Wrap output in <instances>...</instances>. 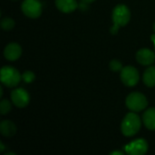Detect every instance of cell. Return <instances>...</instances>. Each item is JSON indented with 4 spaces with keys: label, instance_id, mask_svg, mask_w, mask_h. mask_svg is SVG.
I'll list each match as a JSON object with an SVG mask.
<instances>
[{
    "label": "cell",
    "instance_id": "6da1fadb",
    "mask_svg": "<svg viewBox=\"0 0 155 155\" xmlns=\"http://www.w3.org/2000/svg\"><path fill=\"white\" fill-rule=\"evenodd\" d=\"M113 26L110 31L113 35H116L119 28L125 26L131 20V11L125 5H117L112 13Z\"/></svg>",
    "mask_w": 155,
    "mask_h": 155
},
{
    "label": "cell",
    "instance_id": "7a4b0ae2",
    "mask_svg": "<svg viewBox=\"0 0 155 155\" xmlns=\"http://www.w3.org/2000/svg\"><path fill=\"white\" fill-rule=\"evenodd\" d=\"M142 127V121L139 115L131 112L128 113L122 121L121 124V132L125 137L134 136Z\"/></svg>",
    "mask_w": 155,
    "mask_h": 155
},
{
    "label": "cell",
    "instance_id": "3957f363",
    "mask_svg": "<svg viewBox=\"0 0 155 155\" xmlns=\"http://www.w3.org/2000/svg\"><path fill=\"white\" fill-rule=\"evenodd\" d=\"M0 80L3 85L8 88H13L19 84L22 80V75L15 67L5 65L1 68Z\"/></svg>",
    "mask_w": 155,
    "mask_h": 155
},
{
    "label": "cell",
    "instance_id": "277c9868",
    "mask_svg": "<svg viewBox=\"0 0 155 155\" xmlns=\"http://www.w3.org/2000/svg\"><path fill=\"white\" fill-rule=\"evenodd\" d=\"M125 104L131 112L139 113L143 111L148 106V100L143 94L133 92L126 97Z\"/></svg>",
    "mask_w": 155,
    "mask_h": 155
},
{
    "label": "cell",
    "instance_id": "5b68a950",
    "mask_svg": "<svg viewBox=\"0 0 155 155\" xmlns=\"http://www.w3.org/2000/svg\"><path fill=\"white\" fill-rule=\"evenodd\" d=\"M21 9L25 16L35 19L42 15L43 5L39 0H24L21 5Z\"/></svg>",
    "mask_w": 155,
    "mask_h": 155
},
{
    "label": "cell",
    "instance_id": "8992f818",
    "mask_svg": "<svg viewBox=\"0 0 155 155\" xmlns=\"http://www.w3.org/2000/svg\"><path fill=\"white\" fill-rule=\"evenodd\" d=\"M120 77L122 83L127 87L135 86L140 79L138 70L134 66H131V65L123 67V69L121 70Z\"/></svg>",
    "mask_w": 155,
    "mask_h": 155
},
{
    "label": "cell",
    "instance_id": "52a82bcc",
    "mask_svg": "<svg viewBox=\"0 0 155 155\" xmlns=\"http://www.w3.org/2000/svg\"><path fill=\"white\" fill-rule=\"evenodd\" d=\"M11 101L18 108H25L29 104L30 95L24 88H16L11 92Z\"/></svg>",
    "mask_w": 155,
    "mask_h": 155
},
{
    "label": "cell",
    "instance_id": "ba28073f",
    "mask_svg": "<svg viewBox=\"0 0 155 155\" xmlns=\"http://www.w3.org/2000/svg\"><path fill=\"white\" fill-rule=\"evenodd\" d=\"M148 143L144 139H137L124 146V151L130 155H143L148 152Z\"/></svg>",
    "mask_w": 155,
    "mask_h": 155
},
{
    "label": "cell",
    "instance_id": "9c48e42d",
    "mask_svg": "<svg viewBox=\"0 0 155 155\" xmlns=\"http://www.w3.org/2000/svg\"><path fill=\"white\" fill-rule=\"evenodd\" d=\"M22 47L17 43H10L5 45L4 49V56L7 61L14 62L22 55Z\"/></svg>",
    "mask_w": 155,
    "mask_h": 155
},
{
    "label": "cell",
    "instance_id": "30bf717a",
    "mask_svg": "<svg viewBox=\"0 0 155 155\" xmlns=\"http://www.w3.org/2000/svg\"><path fill=\"white\" fill-rule=\"evenodd\" d=\"M136 61L142 65H151L155 62V52L149 48H142L136 53Z\"/></svg>",
    "mask_w": 155,
    "mask_h": 155
},
{
    "label": "cell",
    "instance_id": "8fae6325",
    "mask_svg": "<svg viewBox=\"0 0 155 155\" xmlns=\"http://www.w3.org/2000/svg\"><path fill=\"white\" fill-rule=\"evenodd\" d=\"M56 8L64 14L74 12L78 8V3L76 0H55Z\"/></svg>",
    "mask_w": 155,
    "mask_h": 155
},
{
    "label": "cell",
    "instance_id": "7c38bea8",
    "mask_svg": "<svg viewBox=\"0 0 155 155\" xmlns=\"http://www.w3.org/2000/svg\"><path fill=\"white\" fill-rule=\"evenodd\" d=\"M0 133L5 137H12L16 134V126L11 121H2L0 124Z\"/></svg>",
    "mask_w": 155,
    "mask_h": 155
},
{
    "label": "cell",
    "instance_id": "4fadbf2b",
    "mask_svg": "<svg viewBox=\"0 0 155 155\" xmlns=\"http://www.w3.org/2000/svg\"><path fill=\"white\" fill-rule=\"evenodd\" d=\"M143 122L150 131H155V108H150L143 113Z\"/></svg>",
    "mask_w": 155,
    "mask_h": 155
},
{
    "label": "cell",
    "instance_id": "5bb4252c",
    "mask_svg": "<svg viewBox=\"0 0 155 155\" xmlns=\"http://www.w3.org/2000/svg\"><path fill=\"white\" fill-rule=\"evenodd\" d=\"M143 83L148 87H154L155 86V66H150L147 68L143 76Z\"/></svg>",
    "mask_w": 155,
    "mask_h": 155
},
{
    "label": "cell",
    "instance_id": "9a60e30c",
    "mask_svg": "<svg viewBox=\"0 0 155 155\" xmlns=\"http://www.w3.org/2000/svg\"><path fill=\"white\" fill-rule=\"evenodd\" d=\"M0 25H1V28L3 30H5V31H10V30H12L15 27V22L11 17H4L1 20Z\"/></svg>",
    "mask_w": 155,
    "mask_h": 155
},
{
    "label": "cell",
    "instance_id": "2e32d148",
    "mask_svg": "<svg viewBox=\"0 0 155 155\" xmlns=\"http://www.w3.org/2000/svg\"><path fill=\"white\" fill-rule=\"evenodd\" d=\"M12 109V104L7 99H3L0 102V113L2 115H5L10 113Z\"/></svg>",
    "mask_w": 155,
    "mask_h": 155
},
{
    "label": "cell",
    "instance_id": "e0dca14e",
    "mask_svg": "<svg viewBox=\"0 0 155 155\" xmlns=\"http://www.w3.org/2000/svg\"><path fill=\"white\" fill-rule=\"evenodd\" d=\"M109 68L113 72H119L123 69V64L121 61L117 59H114L109 64Z\"/></svg>",
    "mask_w": 155,
    "mask_h": 155
},
{
    "label": "cell",
    "instance_id": "ac0fdd59",
    "mask_svg": "<svg viewBox=\"0 0 155 155\" xmlns=\"http://www.w3.org/2000/svg\"><path fill=\"white\" fill-rule=\"evenodd\" d=\"M22 79L26 84H31L35 79V74L32 71H25L22 74Z\"/></svg>",
    "mask_w": 155,
    "mask_h": 155
},
{
    "label": "cell",
    "instance_id": "d6986e66",
    "mask_svg": "<svg viewBox=\"0 0 155 155\" xmlns=\"http://www.w3.org/2000/svg\"><path fill=\"white\" fill-rule=\"evenodd\" d=\"M124 152H120V151H114V152H112L110 155H124Z\"/></svg>",
    "mask_w": 155,
    "mask_h": 155
},
{
    "label": "cell",
    "instance_id": "ffe728a7",
    "mask_svg": "<svg viewBox=\"0 0 155 155\" xmlns=\"http://www.w3.org/2000/svg\"><path fill=\"white\" fill-rule=\"evenodd\" d=\"M94 1H96V0H81V2L85 4V5H90V4L94 3Z\"/></svg>",
    "mask_w": 155,
    "mask_h": 155
},
{
    "label": "cell",
    "instance_id": "44dd1931",
    "mask_svg": "<svg viewBox=\"0 0 155 155\" xmlns=\"http://www.w3.org/2000/svg\"><path fill=\"white\" fill-rule=\"evenodd\" d=\"M5 145H4V143H2V142H0V153H3L4 151H5Z\"/></svg>",
    "mask_w": 155,
    "mask_h": 155
},
{
    "label": "cell",
    "instance_id": "7402d4cb",
    "mask_svg": "<svg viewBox=\"0 0 155 155\" xmlns=\"http://www.w3.org/2000/svg\"><path fill=\"white\" fill-rule=\"evenodd\" d=\"M0 93H1V97H3V88H2V86L0 87Z\"/></svg>",
    "mask_w": 155,
    "mask_h": 155
},
{
    "label": "cell",
    "instance_id": "603a6c76",
    "mask_svg": "<svg viewBox=\"0 0 155 155\" xmlns=\"http://www.w3.org/2000/svg\"><path fill=\"white\" fill-rule=\"evenodd\" d=\"M5 155H15V153H5Z\"/></svg>",
    "mask_w": 155,
    "mask_h": 155
},
{
    "label": "cell",
    "instance_id": "cb8c5ba5",
    "mask_svg": "<svg viewBox=\"0 0 155 155\" xmlns=\"http://www.w3.org/2000/svg\"><path fill=\"white\" fill-rule=\"evenodd\" d=\"M153 31H154V33H155V22H154V24H153Z\"/></svg>",
    "mask_w": 155,
    "mask_h": 155
},
{
    "label": "cell",
    "instance_id": "d4e9b609",
    "mask_svg": "<svg viewBox=\"0 0 155 155\" xmlns=\"http://www.w3.org/2000/svg\"><path fill=\"white\" fill-rule=\"evenodd\" d=\"M154 52H155V43H154Z\"/></svg>",
    "mask_w": 155,
    "mask_h": 155
},
{
    "label": "cell",
    "instance_id": "484cf974",
    "mask_svg": "<svg viewBox=\"0 0 155 155\" xmlns=\"http://www.w3.org/2000/svg\"><path fill=\"white\" fill-rule=\"evenodd\" d=\"M15 1H16V0H15Z\"/></svg>",
    "mask_w": 155,
    "mask_h": 155
}]
</instances>
